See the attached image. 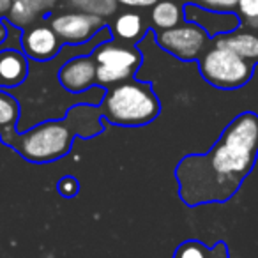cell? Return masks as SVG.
Returning a JSON list of instances; mask_svg holds the SVG:
<instances>
[{"instance_id": "cell-1", "label": "cell", "mask_w": 258, "mask_h": 258, "mask_svg": "<svg viewBox=\"0 0 258 258\" xmlns=\"http://www.w3.org/2000/svg\"><path fill=\"white\" fill-rule=\"evenodd\" d=\"M258 159V113L242 111L228 122L207 152H193L177 163L179 198L186 207L232 200Z\"/></svg>"}, {"instance_id": "cell-2", "label": "cell", "mask_w": 258, "mask_h": 258, "mask_svg": "<svg viewBox=\"0 0 258 258\" xmlns=\"http://www.w3.org/2000/svg\"><path fill=\"white\" fill-rule=\"evenodd\" d=\"M104 129L99 104L80 103L69 108L62 118L37 122L27 131L6 129L0 133V142L18 152L25 161L46 165L66 158L75 138H96L104 133Z\"/></svg>"}, {"instance_id": "cell-3", "label": "cell", "mask_w": 258, "mask_h": 258, "mask_svg": "<svg viewBox=\"0 0 258 258\" xmlns=\"http://www.w3.org/2000/svg\"><path fill=\"white\" fill-rule=\"evenodd\" d=\"M99 106L104 122L118 127H142L154 122L161 113V101L152 83L137 78L106 89Z\"/></svg>"}, {"instance_id": "cell-4", "label": "cell", "mask_w": 258, "mask_h": 258, "mask_svg": "<svg viewBox=\"0 0 258 258\" xmlns=\"http://www.w3.org/2000/svg\"><path fill=\"white\" fill-rule=\"evenodd\" d=\"M200 76L219 90H237L247 85L254 71V64L240 58L228 48L212 44L198 60Z\"/></svg>"}, {"instance_id": "cell-5", "label": "cell", "mask_w": 258, "mask_h": 258, "mask_svg": "<svg viewBox=\"0 0 258 258\" xmlns=\"http://www.w3.org/2000/svg\"><path fill=\"white\" fill-rule=\"evenodd\" d=\"M92 57L97 64V85L104 89L133 80L144 62L140 50L135 44L122 43L113 37L101 43L92 51Z\"/></svg>"}, {"instance_id": "cell-6", "label": "cell", "mask_w": 258, "mask_h": 258, "mask_svg": "<svg viewBox=\"0 0 258 258\" xmlns=\"http://www.w3.org/2000/svg\"><path fill=\"white\" fill-rule=\"evenodd\" d=\"M154 39L161 50L180 62H198L212 46V37L202 27L189 22H182L168 30H156Z\"/></svg>"}, {"instance_id": "cell-7", "label": "cell", "mask_w": 258, "mask_h": 258, "mask_svg": "<svg viewBox=\"0 0 258 258\" xmlns=\"http://www.w3.org/2000/svg\"><path fill=\"white\" fill-rule=\"evenodd\" d=\"M106 20L99 16L87 15L80 11H69L62 15H53L50 18V27L55 30L64 44H85L92 37L97 36L103 27H106Z\"/></svg>"}, {"instance_id": "cell-8", "label": "cell", "mask_w": 258, "mask_h": 258, "mask_svg": "<svg viewBox=\"0 0 258 258\" xmlns=\"http://www.w3.org/2000/svg\"><path fill=\"white\" fill-rule=\"evenodd\" d=\"M62 48H64V43L46 23L32 25L22 34V51L29 60L50 62L60 53Z\"/></svg>"}, {"instance_id": "cell-9", "label": "cell", "mask_w": 258, "mask_h": 258, "mask_svg": "<svg viewBox=\"0 0 258 258\" xmlns=\"http://www.w3.org/2000/svg\"><path fill=\"white\" fill-rule=\"evenodd\" d=\"M58 82L62 89L71 94H83L97 85V64L92 53L73 57L58 69Z\"/></svg>"}, {"instance_id": "cell-10", "label": "cell", "mask_w": 258, "mask_h": 258, "mask_svg": "<svg viewBox=\"0 0 258 258\" xmlns=\"http://www.w3.org/2000/svg\"><path fill=\"white\" fill-rule=\"evenodd\" d=\"M184 22L202 27L212 39L218 36L233 32V30H237L240 27V20L237 16V13L211 11V9L198 8L195 4L184 6Z\"/></svg>"}, {"instance_id": "cell-11", "label": "cell", "mask_w": 258, "mask_h": 258, "mask_svg": "<svg viewBox=\"0 0 258 258\" xmlns=\"http://www.w3.org/2000/svg\"><path fill=\"white\" fill-rule=\"evenodd\" d=\"M11 11L6 22L22 30L37 25V22L51 15L58 4V0H11Z\"/></svg>"}, {"instance_id": "cell-12", "label": "cell", "mask_w": 258, "mask_h": 258, "mask_svg": "<svg viewBox=\"0 0 258 258\" xmlns=\"http://www.w3.org/2000/svg\"><path fill=\"white\" fill-rule=\"evenodd\" d=\"M212 44L216 46L228 48L240 58L251 62V64H258V32L256 30H249L239 27L237 30L225 36H218L212 39Z\"/></svg>"}, {"instance_id": "cell-13", "label": "cell", "mask_w": 258, "mask_h": 258, "mask_svg": "<svg viewBox=\"0 0 258 258\" xmlns=\"http://www.w3.org/2000/svg\"><path fill=\"white\" fill-rule=\"evenodd\" d=\"M29 76V58L22 50L0 51V89L20 87Z\"/></svg>"}, {"instance_id": "cell-14", "label": "cell", "mask_w": 258, "mask_h": 258, "mask_svg": "<svg viewBox=\"0 0 258 258\" xmlns=\"http://www.w3.org/2000/svg\"><path fill=\"white\" fill-rule=\"evenodd\" d=\"M108 27H110L113 39L122 41V43H127V44H137L149 32V25L145 23L144 16L135 11H127L118 15L113 20V23Z\"/></svg>"}, {"instance_id": "cell-15", "label": "cell", "mask_w": 258, "mask_h": 258, "mask_svg": "<svg viewBox=\"0 0 258 258\" xmlns=\"http://www.w3.org/2000/svg\"><path fill=\"white\" fill-rule=\"evenodd\" d=\"M184 22V6L177 0H159L151 9V23L156 30H168Z\"/></svg>"}, {"instance_id": "cell-16", "label": "cell", "mask_w": 258, "mask_h": 258, "mask_svg": "<svg viewBox=\"0 0 258 258\" xmlns=\"http://www.w3.org/2000/svg\"><path fill=\"white\" fill-rule=\"evenodd\" d=\"M173 258H230L225 242H218L214 247H207L200 240H184L173 253Z\"/></svg>"}, {"instance_id": "cell-17", "label": "cell", "mask_w": 258, "mask_h": 258, "mask_svg": "<svg viewBox=\"0 0 258 258\" xmlns=\"http://www.w3.org/2000/svg\"><path fill=\"white\" fill-rule=\"evenodd\" d=\"M66 6L71 11L87 13V15L99 16L104 20L113 16L118 9L117 0H66Z\"/></svg>"}, {"instance_id": "cell-18", "label": "cell", "mask_w": 258, "mask_h": 258, "mask_svg": "<svg viewBox=\"0 0 258 258\" xmlns=\"http://www.w3.org/2000/svg\"><path fill=\"white\" fill-rule=\"evenodd\" d=\"M20 117H22V106L18 99L8 90L0 89V133L11 127L18 129Z\"/></svg>"}, {"instance_id": "cell-19", "label": "cell", "mask_w": 258, "mask_h": 258, "mask_svg": "<svg viewBox=\"0 0 258 258\" xmlns=\"http://www.w3.org/2000/svg\"><path fill=\"white\" fill-rule=\"evenodd\" d=\"M240 27L258 32V0H239L235 9Z\"/></svg>"}, {"instance_id": "cell-20", "label": "cell", "mask_w": 258, "mask_h": 258, "mask_svg": "<svg viewBox=\"0 0 258 258\" xmlns=\"http://www.w3.org/2000/svg\"><path fill=\"white\" fill-rule=\"evenodd\" d=\"M179 4H195L198 8L211 9V11H219V13H235L237 2L239 0H177Z\"/></svg>"}, {"instance_id": "cell-21", "label": "cell", "mask_w": 258, "mask_h": 258, "mask_svg": "<svg viewBox=\"0 0 258 258\" xmlns=\"http://www.w3.org/2000/svg\"><path fill=\"white\" fill-rule=\"evenodd\" d=\"M57 191L60 197L64 198H75L80 191V182L76 177L73 175H64L62 179H58L57 182Z\"/></svg>"}, {"instance_id": "cell-22", "label": "cell", "mask_w": 258, "mask_h": 258, "mask_svg": "<svg viewBox=\"0 0 258 258\" xmlns=\"http://www.w3.org/2000/svg\"><path fill=\"white\" fill-rule=\"evenodd\" d=\"M159 0H117V4L131 9H152Z\"/></svg>"}, {"instance_id": "cell-23", "label": "cell", "mask_w": 258, "mask_h": 258, "mask_svg": "<svg viewBox=\"0 0 258 258\" xmlns=\"http://www.w3.org/2000/svg\"><path fill=\"white\" fill-rule=\"evenodd\" d=\"M11 0H0V20H6L11 11Z\"/></svg>"}, {"instance_id": "cell-24", "label": "cell", "mask_w": 258, "mask_h": 258, "mask_svg": "<svg viewBox=\"0 0 258 258\" xmlns=\"http://www.w3.org/2000/svg\"><path fill=\"white\" fill-rule=\"evenodd\" d=\"M6 36H8V25H6V20H0V44L6 41Z\"/></svg>"}]
</instances>
